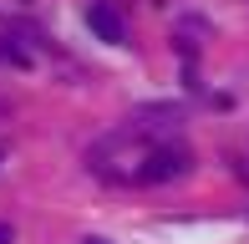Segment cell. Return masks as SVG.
I'll list each match as a JSON object with an SVG mask.
<instances>
[{
  "label": "cell",
  "instance_id": "obj_3",
  "mask_svg": "<svg viewBox=\"0 0 249 244\" xmlns=\"http://www.w3.org/2000/svg\"><path fill=\"white\" fill-rule=\"evenodd\" d=\"M0 244H10V224H0Z\"/></svg>",
  "mask_w": 249,
  "mask_h": 244
},
{
  "label": "cell",
  "instance_id": "obj_1",
  "mask_svg": "<svg viewBox=\"0 0 249 244\" xmlns=\"http://www.w3.org/2000/svg\"><path fill=\"white\" fill-rule=\"evenodd\" d=\"M188 173V153L183 148H158L142 158V168H138V178L142 183H168V178H183Z\"/></svg>",
  "mask_w": 249,
  "mask_h": 244
},
{
  "label": "cell",
  "instance_id": "obj_2",
  "mask_svg": "<svg viewBox=\"0 0 249 244\" xmlns=\"http://www.w3.org/2000/svg\"><path fill=\"white\" fill-rule=\"evenodd\" d=\"M87 26H92V36L107 41V46H122V41H127V26H122V16L112 5H92L87 10Z\"/></svg>",
  "mask_w": 249,
  "mask_h": 244
},
{
  "label": "cell",
  "instance_id": "obj_4",
  "mask_svg": "<svg viewBox=\"0 0 249 244\" xmlns=\"http://www.w3.org/2000/svg\"><path fill=\"white\" fill-rule=\"evenodd\" d=\"M82 244H107V239H82Z\"/></svg>",
  "mask_w": 249,
  "mask_h": 244
}]
</instances>
